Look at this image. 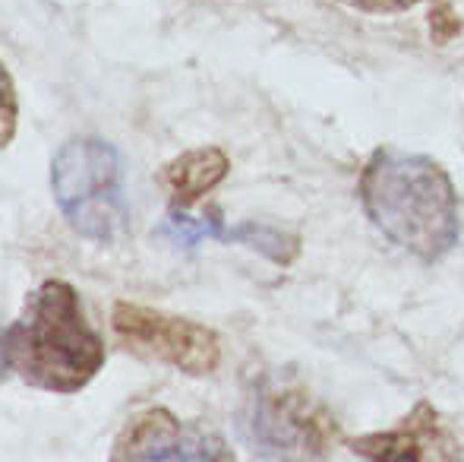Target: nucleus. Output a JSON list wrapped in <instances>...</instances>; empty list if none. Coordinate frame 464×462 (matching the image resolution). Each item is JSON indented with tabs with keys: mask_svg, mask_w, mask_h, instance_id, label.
Wrapping results in <instances>:
<instances>
[{
	"mask_svg": "<svg viewBox=\"0 0 464 462\" xmlns=\"http://www.w3.org/2000/svg\"><path fill=\"white\" fill-rule=\"evenodd\" d=\"M367 219L404 253L436 263L459 244V193L436 159L379 146L357 181Z\"/></svg>",
	"mask_w": 464,
	"mask_h": 462,
	"instance_id": "nucleus-1",
	"label": "nucleus"
},
{
	"mask_svg": "<svg viewBox=\"0 0 464 462\" xmlns=\"http://www.w3.org/2000/svg\"><path fill=\"white\" fill-rule=\"evenodd\" d=\"M6 368L44 393H80L102 374L104 342L89 323L80 291L63 279L42 282L4 333Z\"/></svg>",
	"mask_w": 464,
	"mask_h": 462,
	"instance_id": "nucleus-2",
	"label": "nucleus"
},
{
	"mask_svg": "<svg viewBox=\"0 0 464 462\" xmlns=\"http://www.w3.org/2000/svg\"><path fill=\"white\" fill-rule=\"evenodd\" d=\"M51 191L57 210L76 234L114 244L127 231L121 155L98 136H73L51 162Z\"/></svg>",
	"mask_w": 464,
	"mask_h": 462,
	"instance_id": "nucleus-3",
	"label": "nucleus"
},
{
	"mask_svg": "<svg viewBox=\"0 0 464 462\" xmlns=\"http://www.w3.org/2000/svg\"><path fill=\"white\" fill-rule=\"evenodd\" d=\"M111 329L127 355L168 364L187 377H208L221 364L218 333L187 317L136 301H117L111 308Z\"/></svg>",
	"mask_w": 464,
	"mask_h": 462,
	"instance_id": "nucleus-4",
	"label": "nucleus"
},
{
	"mask_svg": "<svg viewBox=\"0 0 464 462\" xmlns=\"http://www.w3.org/2000/svg\"><path fill=\"white\" fill-rule=\"evenodd\" d=\"M253 434L276 457L319 459L342 440L338 421L300 387H266L253 402Z\"/></svg>",
	"mask_w": 464,
	"mask_h": 462,
	"instance_id": "nucleus-5",
	"label": "nucleus"
},
{
	"mask_svg": "<svg viewBox=\"0 0 464 462\" xmlns=\"http://www.w3.org/2000/svg\"><path fill=\"white\" fill-rule=\"evenodd\" d=\"M111 459L123 462H168V459H234V453L227 450V444L218 434L206 431L199 425L180 421L168 408H146L136 412L133 418L123 425V431L117 434Z\"/></svg>",
	"mask_w": 464,
	"mask_h": 462,
	"instance_id": "nucleus-6",
	"label": "nucleus"
},
{
	"mask_svg": "<svg viewBox=\"0 0 464 462\" xmlns=\"http://www.w3.org/2000/svg\"><path fill=\"white\" fill-rule=\"evenodd\" d=\"M351 453L361 459L395 462V459H461V444L452 437L442 415L420 399L392 431L363 434V437L344 440Z\"/></svg>",
	"mask_w": 464,
	"mask_h": 462,
	"instance_id": "nucleus-7",
	"label": "nucleus"
},
{
	"mask_svg": "<svg viewBox=\"0 0 464 462\" xmlns=\"http://www.w3.org/2000/svg\"><path fill=\"white\" fill-rule=\"evenodd\" d=\"M165 234L187 247L199 244V241H206V238L234 241V244H244V247H253V251L266 253V257L276 260V263H291L300 251V241L294 238V234L269 229V225L244 222V225H237V229H225L218 212H208L206 219H189V216H184V210H178L165 222Z\"/></svg>",
	"mask_w": 464,
	"mask_h": 462,
	"instance_id": "nucleus-8",
	"label": "nucleus"
},
{
	"mask_svg": "<svg viewBox=\"0 0 464 462\" xmlns=\"http://www.w3.org/2000/svg\"><path fill=\"white\" fill-rule=\"evenodd\" d=\"M231 172V159L218 146H196L174 155L159 172V187L171 200L174 210H189L206 193H212Z\"/></svg>",
	"mask_w": 464,
	"mask_h": 462,
	"instance_id": "nucleus-9",
	"label": "nucleus"
},
{
	"mask_svg": "<svg viewBox=\"0 0 464 462\" xmlns=\"http://www.w3.org/2000/svg\"><path fill=\"white\" fill-rule=\"evenodd\" d=\"M19 127V99H16V86H13L10 70L0 61V149H6L16 136Z\"/></svg>",
	"mask_w": 464,
	"mask_h": 462,
	"instance_id": "nucleus-10",
	"label": "nucleus"
},
{
	"mask_svg": "<svg viewBox=\"0 0 464 462\" xmlns=\"http://www.w3.org/2000/svg\"><path fill=\"white\" fill-rule=\"evenodd\" d=\"M461 32V16L455 13V6L449 0H436V6L430 10V38L433 44H449Z\"/></svg>",
	"mask_w": 464,
	"mask_h": 462,
	"instance_id": "nucleus-11",
	"label": "nucleus"
},
{
	"mask_svg": "<svg viewBox=\"0 0 464 462\" xmlns=\"http://www.w3.org/2000/svg\"><path fill=\"white\" fill-rule=\"evenodd\" d=\"M338 4L357 13H370V16H389V13L414 10V6L427 4V0H338Z\"/></svg>",
	"mask_w": 464,
	"mask_h": 462,
	"instance_id": "nucleus-12",
	"label": "nucleus"
},
{
	"mask_svg": "<svg viewBox=\"0 0 464 462\" xmlns=\"http://www.w3.org/2000/svg\"><path fill=\"white\" fill-rule=\"evenodd\" d=\"M6 370V355H4V333H0V377H4Z\"/></svg>",
	"mask_w": 464,
	"mask_h": 462,
	"instance_id": "nucleus-13",
	"label": "nucleus"
}]
</instances>
